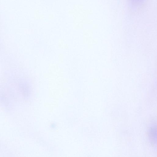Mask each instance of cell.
Masks as SVG:
<instances>
[{"mask_svg":"<svg viewBox=\"0 0 157 157\" xmlns=\"http://www.w3.org/2000/svg\"><path fill=\"white\" fill-rule=\"evenodd\" d=\"M132 5L134 6H139L143 3L144 0H130Z\"/></svg>","mask_w":157,"mask_h":157,"instance_id":"obj_1","label":"cell"},{"mask_svg":"<svg viewBox=\"0 0 157 157\" xmlns=\"http://www.w3.org/2000/svg\"><path fill=\"white\" fill-rule=\"evenodd\" d=\"M151 130V138H153V139L154 140H155V138L156 137V128L155 127H152Z\"/></svg>","mask_w":157,"mask_h":157,"instance_id":"obj_2","label":"cell"}]
</instances>
